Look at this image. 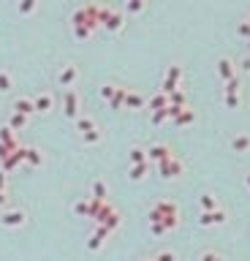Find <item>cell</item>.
I'll list each match as a JSON object with an SVG mask.
<instances>
[{"instance_id": "1", "label": "cell", "mask_w": 250, "mask_h": 261, "mask_svg": "<svg viewBox=\"0 0 250 261\" xmlns=\"http://www.w3.org/2000/svg\"><path fill=\"white\" fill-rule=\"evenodd\" d=\"M98 25L106 28L109 33H120L125 28V17H123V11H117L114 6H101L98 9Z\"/></svg>"}, {"instance_id": "2", "label": "cell", "mask_w": 250, "mask_h": 261, "mask_svg": "<svg viewBox=\"0 0 250 261\" xmlns=\"http://www.w3.org/2000/svg\"><path fill=\"white\" fill-rule=\"evenodd\" d=\"M98 9L101 6H96V3L79 6V9L73 11V17H71V25H82V28H87V30H96L98 28Z\"/></svg>"}, {"instance_id": "3", "label": "cell", "mask_w": 250, "mask_h": 261, "mask_svg": "<svg viewBox=\"0 0 250 261\" xmlns=\"http://www.w3.org/2000/svg\"><path fill=\"white\" fill-rule=\"evenodd\" d=\"M182 82V65H169L166 73H163V84H160V93H172V90H177Z\"/></svg>"}, {"instance_id": "4", "label": "cell", "mask_w": 250, "mask_h": 261, "mask_svg": "<svg viewBox=\"0 0 250 261\" xmlns=\"http://www.w3.org/2000/svg\"><path fill=\"white\" fill-rule=\"evenodd\" d=\"M76 79H79V68H76L73 63L63 65V68L57 71V84H60V87H68V90H71V84L76 82Z\"/></svg>"}, {"instance_id": "5", "label": "cell", "mask_w": 250, "mask_h": 261, "mask_svg": "<svg viewBox=\"0 0 250 261\" xmlns=\"http://www.w3.org/2000/svg\"><path fill=\"white\" fill-rule=\"evenodd\" d=\"M63 106H65V115L68 117H79V93L76 90H65Z\"/></svg>"}, {"instance_id": "6", "label": "cell", "mask_w": 250, "mask_h": 261, "mask_svg": "<svg viewBox=\"0 0 250 261\" xmlns=\"http://www.w3.org/2000/svg\"><path fill=\"white\" fill-rule=\"evenodd\" d=\"M25 220H28V218H25V212H22V210H6V212H3V218H0V223L9 226V229H17V226H22V223H25Z\"/></svg>"}, {"instance_id": "7", "label": "cell", "mask_w": 250, "mask_h": 261, "mask_svg": "<svg viewBox=\"0 0 250 261\" xmlns=\"http://www.w3.org/2000/svg\"><path fill=\"white\" fill-rule=\"evenodd\" d=\"M182 171V166H180V160L174 158V155H169L166 160H160V174L169 180V177H177V174Z\"/></svg>"}, {"instance_id": "8", "label": "cell", "mask_w": 250, "mask_h": 261, "mask_svg": "<svg viewBox=\"0 0 250 261\" xmlns=\"http://www.w3.org/2000/svg\"><path fill=\"white\" fill-rule=\"evenodd\" d=\"M218 76L223 79V82H228V79L236 76V65H234L231 57H223L220 63H218Z\"/></svg>"}, {"instance_id": "9", "label": "cell", "mask_w": 250, "mask_h": 261, "mask_svg": "<svg viewBox=\"0 0 250 261\" xmlns=\"http://www.w3.org/2000/svg\"><path fill=\"white\" fill-rule=\"evenodd\" d=\"M52 106H55V98H52V93H38V96L33 98V109H36V112H49Z\"/></svg>"}, {"instance_id": "10", "label": "cell", "mask_w": 250, "mask_h": 261, "mask_svg": "<svg viewBox=\"0 0 250 261\" xmlns=\"http://www.w3.org/2000/svg\"><path fill=\"white\" fill-rule=\"evenodd\" d=\"M123 104L128 106V109H141V106H144V96H141V93H136V90H125Z\"/></svg>"}, {"instance_id": "11", "label": "cell", "mask_w": 250, "mask_h": 261, "mask_svg": "<svg viewBox=\"0 0 250 261\" xmlns=\"http://www.w3.org/2000/svg\"><path fill=\"white\" fill-rule=\"evenodd\" d=\"M14 112H17V115H25V117H28L30 112H36V109H33V98H17V101H14Z\"/></svg>"}, {"instance_id": "12", "label": "cell", "mask_w": 250, "mask_h": 261, "mask_svg": "<svg viewBox=\"0 0 250 261\" xmlns=\"http://www.w3.org/2000/svg\"><path fill=\"white\" fill-rule=\"evenodd\" d=\"M169 155H172V150H169L166 144H155V147H150V160H166Z\"/></svg>"}, {"instance_id": "13", "label": "cell", "mask_w": 250, "mask_h": 261, "mask_svg": "<svg viewBox=\"0 0 250 261\" xmlns=\"http://www.w3.org/2000/svg\"><path fill=\"white\" fill-rule=\"evenodd\" d=\"M36 9H38V0H19V3H17V11H19L22 17L36 14Z\"/></svg>"}, {"instance_id": "14", "label": "cell", "mask_w": 250, "mask_h": 261, "mask_svg": "<svg viewBox=\"0 0 250 261\" xmlns=\"http://www.w3.org/2000/svg\"><path fill=\"white\" fill-rule=\"evenodd\" d=\"M223 220H226V218H223V212H204V215H201V220H199V223L201 226H212V223H223Z\"/></svg>"}, {"instance_id": "15", "label": "cell", "mask_w": 250, "mask_h": 261, "mask_svg": "<svg viewBox=\"0 0 250 261\" xmlns=\"http://www.w3.org/2000/svg\"><path fill=\"white\" fill-rule=\"evenodd\" d=\"M106 234H109L106 229H98L96 234H93V237H90V242H87V245H90V250H98V247L104 245V237H106Z\"/></svg>"}, {"instance_id": "16", "label": "cell", "mask_w": 250, "mask_h": 261, "mask_svg": "<svg viewBox=\"0 0 250 261\" xmlns=\"http://www.w3.org/2000/svg\"><path fill=\"white\" fill-rule=\"evenodd\" d=\"M76 128L82 133H90L96 131V123H93V117H76Z\"/></svg>"}, {"instance_id": "17", "label": "cell", "mask_w": 250, "mask_h": 261, "mask_svg": "<svg viewBox=\"0 0 250 261\" xmlns=\"http://www.w3.org/2000/svg\"><path fill=\"white\" fill-rule=\"evenodd\" d=\"M144 3H147V0H125L128 14H141V11H144Z\"/></svg>"}, {"instance_id": "18", "label": "cell", "mask_w": 250, "mask_h": 261, "mask_svg": "<svg viewBox=\"0 0 250 261\" xmlns=\"http://www.w3.org/2000/svg\"><path fill=\"white\" fill-rule=\"evenodd\" d=\"M14 87V79H11L9 71H0V93H9Z\"/></svg>"}, {"instance_id": "19", "label": "cell", "mask_w": 250, "mask_h": 261, "mask_svg": "<svg viewBox=\"0 0 250 261\" xmlns=\"http://www.w3.org/2000/svg\"><path fill=\"white\" fill-rule=\"evenodd\" d=\"M22 152H25V160H28L30 166H41L44 158L38 155V150H33V147H30V150H22Z\"/></svg>"}, {"instance_id": "20", "label": "cell", "mask_w": 250, "mask_h": 261, "mask_svg": "<svg viewBox=\"0 0 250 261\" xmlns=\"http://www.w3.org/2000/svg\"><path fill=\"white\" fill-rule=\"evenodd\" d=\"M231 147L236 152H245V150H250V136H236L234 142H231Z\"/></svg>"}, {"instance_id": "21", "label": "cell", "mask_w": 250, "mask_h": 261, "mask_svg": "<svg viewBox=\"0 0 250 261\" xmlns=\"http://www.w3.org/2000/svg\"><path fill=\"white\" fill-rule=\"evenodd\" d=\"M93 196H96V202H104V199H106V185L101 183V180L93 183Z\"/></svg>"}, {"instance_id": "22", "label": "cell", "mask_w": 250, "mask_h": 261, "mask_svg": "<svg viewBox=\"0 0 250 261\" xmlns=\"http://www.w3.org/2000/svg\"><path fill=\"white\" fill-rule=\"evenodd\" d=\"M25 125H28V117H25V115H17V112H14V115H11V125H9V128L17 131V128H25Z\"/></svg>"}, {"instance_id": "23", "label": "cell", "mask_w": 250, "mask_h": 261, "mask_svg": "<svg viewBox=\"0 0 250 261\" xmlns=\"http://www.w3.org/2000/svg\"><path fill=\"white\" fill-rule=\"evenodd\" d=\"M201 207H204L207 212H212L215 207H218V199H215V196H209V193H204V196H201Z\"/></svg>"}, {"instance_id": "24", "label": "cell", "mask_w": 250, "mask_h": 261, "mask_svg": "<svg viewBox=\"0 0 250 261\" xmlns=\"http://www.w3.org/2000/svg\"><path fill=\"white\" fill-rule=\"evenodd\" d=\"M144 171H147V163H136L131 169V180H141V177H144Z\"/></svg>"}, {"instance_id": "25", "label": "cell", "mask_w": 250, "mask_h": 261, "mask_svg": "<svg viewBox=\"0 0 250 261\" xmlns=\"http://www.w3.org/2000/svg\"><path fill=\"white\" fill-rule=\"evenodd\" d=\"M131 163H144V150L133 147V150H131Z\"/></svg>"}, {"instance_id": "26", "label": "cell", "mask_w": 250, "mask_h": 261, "mask_svg": "<svg viewBox=\"0 0 250 261\" xmlns=\"http://www.w3.org/2000/svg\"><path fill=\"white\" fill-rule=\"evenodd\" d=\"M73 36H76V38H90V36H93V30L82 28V25H73Z\"/></svg>"}, {"instance_id": "27", "label": "cell", "mask_w": 250, "mask_h": 261, "mask_svg": "<svg viewBox=\"0 0 250 261\" xmlns=\"http://www.w3.org/2000/svg\"><path fill=\"white\" fill-rule=\"evenodd\" d=\"M226 106H239V93H226Z\"/></svg>"}, {"instance_id": "28", "label": "cell", "mask_w": 250, "mask_h": 261, "mask_svg": "<svg viewBox=\"0 0 250 261\" xmlns=\"http://www.w3.org/2000/svg\"><path fill=\"white\" fill-rule=\"evenodd\" d=\"M98 139H101V133H98V128H96V131H90V133H85V142H87V144H96Z\"/></svg>"}, {"instance_id": "29", "label": "cell", "mask_w": 250, "mask_h": 261, "mask_svg": "<svg viewBox=\"0 0 250 261\" xmlns=\"http://www.w3.org/2000/svg\"><path fill=\"white\" fill-rule=\"evenodd\" d=\"M226 93H239V82H236V76L226 82Z\"/></svg>"}, {"instance_id": "30", "label": "cell", "mask_w": 250, "mask_h": 261, "mask_svg": "<svg viewBox=\"0 0 250 261\" xmlns=\"http://www.w3.org/2000/svg\"><path fill=\"white\" fill-rule=\"evenodd\" d=\"M236 33H239L242 38H250V28H247V22H245V19L239 22V28H236Z\"/></svg>"}, {"instance_id": "31", "label": "cell", "mask_w": 250, "mask_h": 261, "mask_svg": "<svg viewBox=\"0 0 250 261\" xmlns=\"http://www.w3.org/2000/svg\"><path fill=\"white\" fill-rule=\"evenodd\" d=\"M199 261H223V256H218V253H212V250H207Z\"/></svg>"}, {"instance_id": "32", "label": "cell", "mask_w": 250, "mask_h": 261, "mask_svg": "<svg viewBox=\"0 0 250 261\" xmlns=\"http://www.w3.org/2000/svg\"><path fill=\"white\" fill-rule=\"evenodd\" d=\"M155 261H177V256H174V253H169V250H163V253H160V256L155 258Z\"/></svg>"}, {"instance_id": "33", "label": "cell", "mask_w": 250, "mask_h": 261, "mask_svg": "<svg viewBox=\"0 0 250 261\" xmlns=\"http://www.w3.org/2000/svg\"><path fill=\"white\" fill-rule=\"evenodd\" d=\"M0 191H6V174L0 171Z\"/></svg>"}, {"instance_id": "34", "label": "cell", "mask_w": 250, "mask_h": 261, "mask_svg": "<svg viewBox=\"0 0 250 261\" xmlns=\"http://www.w3.org/2000/svg\"><path fill=\"white\" fill-rule=\"evenodd\" d=\"M6 202V191H0V204H3Z\"/></svg>"}, {"instance_id": "35", "label": "cell", "mask_w": 250, "mask_h": 261, "mask_svg": "<svg viewBox=\"0 0 250 261\" xmlns=\"http://www.w3.org/2000/svg\"><path fill=\"white\" fill-rule=\"evenodd\" d=\"M247 188H250V174H247Z\"/></svg>"}]
</instances>
